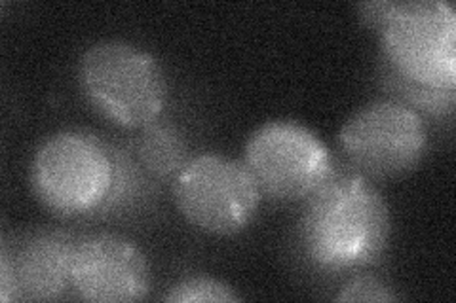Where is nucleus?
Listing matches in <instances>:
<instances>
[{"mask_svg":"<svg viewBox=\"0 0 456 303\" xmlns=\"http://www.w3.org/2000/svg\"><path fill=\"white\" fill-rule=\"evenodd\" d=\"M171 194L184 220L217 237L244 232L263 201L244 162L217 152L191 157L171 182Z\"/></svg>","mask_w":456,"mask_h":303,"instance_id":"5","label":"nucleus"},{"mask_svg":"<svg viewBox=\"0 0 456 303\" xmlns=\"http://www.w3.org/2000/svg\"><path fill=\"white\" fill-rule=\"evenodd\" d=\"M77 237L63 229L38 227L0 252V299L53 301L70 291Z\"/></svg>","mask_w":456,"mask_h":303,"instance_id":"9","label":"nucleus"},{"mask_svg":"<svg viewBox=\"0 0 456 303\" xmlns=\"http://www.w3.org/2000/svg\"><path fill=\"white\" fill-rule=\"evenodd\" d=\"M392 237L387 197L350 165L335 167L305 199L297 224L298 247L306 262L323 273H348L379 264Z\"/></svg>","mask_w":456,"mask_h":303,"instance_id":"1","label":"nucleus"},{"mask_svg":"<svg viewBox=\"0 0 456 303\" xmlns=\"http://www.w3.org/2000/svg\"><path fill=\"white\" fill-rule=\"evenodd\" d=\"M78 84L95 112L124 129L159 122L167 78L159 57L122 38L97 40L78 61Z\"/></svg>","mask_w":456,"mask_h":303,"instance_id":"2","label":"nucleus"},{"mask_svg":"<svg viewBox=\"0 0 456 303\" xmlns=\"http://www.w3.org/2000/svg\"><path fill=\"white\" fill-rule=\"evenodd\" d=\"M379 33L394 75L422 88L456 90V13L445 0L394 3Z\"/></svg>","mask_w":456,"mask_h":303,"instance_id":"4","label":"nucleus"},{"mask_svg":"<svg viewBox=\"0 0 456 303\" xmlns=\"http://www.w3.org/2000/svg\"><path fill=\"white\" fill-rule=\"evenodd\" d=\"M171 303H232L241 296L231 284L213 277H187L177 281L162 298Z\"/></svg>","mask_w":456,"mask_h":303,"instance_id":"11","label":"nucleus"},{"mask_svg":"<svg viewBox=\"0 0 456 303\" xmlns=\"http://www.w3.org/2000/svg\"><path fill=\"white\" fill-rule=\"evenodd\" d=\"M134 140V154L141 169L156 182H174L189 157V142L179 127L167 122H154L139 129Z\"/></svg>","mask_w":456,"mask_h":303,"instance_id":"10","label":"nucleus"},{"mask_svg":"<svg viewBox=\"0 0 456 303\" xmlns=\"http://www.w3.org/2000/svg\"><path fill=\"white\" fill-rule=\"evenodd\" d=\"M337 301H395L399 296L382 279L360 273L354 275L335 298Z\"/></svg>","mask_w":456,"mask_h":303,"instance_id":"12","label":"nucleus"},{"mask_svg":"<svg viewBox=\"0 0 456 303\" xmlns=\"http://www.w3.org/2000/svg\"><path fill=\"white\" fill-rule=\"evenodd\" d=\"M394 3H365V4H360V16L362 20L373 28H379L382 27L384 20H387V16L390 13Z\"/></svg>","mask_w":456,"mask_h":303,"instance_id":"13","label":"nucleus"},{"mask_svg":"<svg viewBox=\"0 0 456 303\" xmlns=\"http://www.w3.org/2000/svg\"><path fill=\"white\" fill-rule=\"evenodd\" d=\"M338 147L367 179H399L422 163L428 129L420 112L402 100L377 99L342 124Z\"/></svg>","mask_w":456,"mask_h":303,"instance_id":"7","label":"nucleus"},{"mask_svg":"<svg viewBox=\"0 0 456 303\" xmlns=\"http://www.w3.org/2000/svg\"><path fill=\"white\" fill-rule=\"evenodd\" d=\"M244 165L263 194L280 203L308 199L337 167L330 147L295 120H270L249 135Z\"/></svg>","mask_w":456,"mask_h":303,"instance_id":"6","label":"nucleus"},{"mask_svg":"<svg viewBox=\"0 0 456 303\" xmlns=\"http://www.w3.org/2000/svg\"><path fill=\"white\" fill-rule=\"evenodd\" d=\"M70 291L84 301H141L151 292V267L137 244L118 234H92L77 241Z\"/></svg>","mask_w":456,"mask_h":303,"instance_id":"8","label":"nucleus"},{"mask_svg":"<svg viewBox=\"0 0 456 303\" xmlns=\"http://www.w3.org/2000/svg\"><path fill=\"white\" fill-rule=\"evenodd\" d=\"M40 205L61 219L102 212L114 186L110 144L84 129H63L40 142L31 163Z\"/></svg>","mask_w":456,"mask_h":303,"instance_id":"3","label":"nucleus"}]
</instances>
